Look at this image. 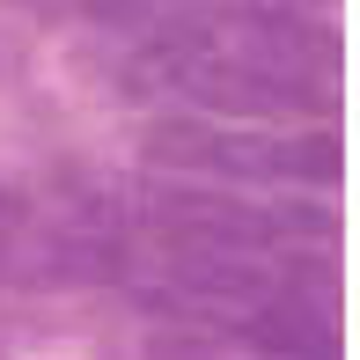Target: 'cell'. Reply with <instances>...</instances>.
<instances>
[{
	"label": "cell",
	"instance_id": "cell-1",
	"mask_svg": "<svg viewBox=\"0 0 360 360\" xmlns=\"http://www.w3.org/2000/svg\"><path fill=\"white\" fill-rule=\"evenodd\" d=\"M125 214H140L147 228L176 243V250H280V243H331L338 221L331 206H309V199H236V191H214V184H162V176H140Z\"/></svg>",
	"mask_w": 360,
	"mask_h": 360
},
{
	"label": "cell",
	"instance_id": "cell-2",
	"mask_svg": "<svg viewBox=\"0 0 360 360\" xmlns=\"http://www.w3.org/2000/svg\"><path fill=\"white\" fill-rule=\"evenodd\" d=\"M147 155L228 176V184H338L346 176V140L338 133H257V125L162 118L147 133Z\"/></svg>",
	"mask_w": 360,
	"mask_h": 360
},
{
	"label": "cell",
	"instance_id": "cell-3",
	"mask_svg": "<svg viewBox=\"0 0 360 360\" xmlns=\"http://www.w3.org/2000/svg\"><path fill=\"white\" fill-rule=\"evenodd\" d=\"M140 74H155L162 89L191 96V103H206V110H236V118H287V110H323L331 103V89H316V81H302V74L250 67V59L206 52V44H184V37H147Z\"/></svg>",
	"mask_w": 360,
	"mask_h": 360
},
{
	"label": "cell",
	"instance_id": "cell-4",
	"mask_svg": "<svg viewBox=\"0 0 360 360\" xmlns=\"http://www.w3.org/2000/svg\"><path fill=\"white\" fill-rule=\"evenodd\" d=\"M228 338H243L265 360H338V323L323 316V302H302V294L250 309L243 323H228Z\"/></svg>",
	"mask_w": 360,
	"mask_h": 360
}]
</instances>
